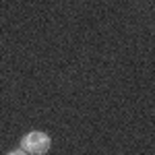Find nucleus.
<instances>
[{
  "label": "nucleus",
  "instance_id": "nucleus-1",
  "mask_svg": "<svg viewBox=\"0 0 155 155\" xmlns=\"http://www.w3.org/2000/svg\"><path fill=\"white\" fill-rule=\"evenodd\" d=\"M52 147V139L44 130H29L21 139V149L27 155H46Z\"/></svg>",
  "mask_w": 155,
  "mask_h": 155
},
{
  "label": "nucleus",
  "instance_id": "nucleus-2",
  "mask_svg": "<svg viewBox=\"0 0 155 155\" xmlns=\"http://www.w3.org/2000/svg\"><path fill=\"white\" fill-rule=\"evenodd\" d=\"M8 155H27V153H25L23 149H15V151H11Z\"/></svg>",
  "mask_w": 155,
  "mask_h": 155
}]
</instances>
